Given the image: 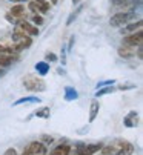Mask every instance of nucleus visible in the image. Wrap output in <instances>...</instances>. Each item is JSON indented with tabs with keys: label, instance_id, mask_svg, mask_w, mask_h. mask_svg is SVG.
<instances>
[{
	"label": "nucleus",
	"instance_id": "1",
	"mask_svg": "<svg viewBox=\"0 0 143 155\" xmlns=\"http://www.w3.org/2000/svg\"><path fill=\"white\" fill-rule=\"evenodd\" d=\"M23 86L31 92H45L46 91L45 80L39 75H34V74H28L23 77Z\"/></svg>",
	"mask_w": 143,
	"mask_h": 155
},
{
	"label": "nucleus",
	"instance_id": "2",
	"mask_svg": "<svg viewBox=\"0 0 143 155\" xmlns=\"http://www.w3.org/2000/svg\"><path fill=\"white\" fill-rule=\"evenodd\" d=\"M32 45V38L26 34H23L20 31H14L12 32V49L15 52H20L23 49H26Z\"/></svg>",
	"mask_w": 143,
	"mask_h": 155
},
{
	"label": "nucleus",
	"instance_id": "3",
	"mask_svg": "<svg viewBox=\"0 0 143 155\" xmlns=\"http://www.w3.org/2000/svg\"><path fill=\"white\" fill-rule=\"evenodd\" d=\"M15 60H17V52L12 49V46L0 45V68H8Z\"/></svg>",
	"mask_w": 143,
	"mask_h": 155
},
{
	"label": "nucleus",
	"instance_id": "4",
	"mask_svg": "<svg viewBox=\"0 0 143 155\" xmlns=\"http://www.w3.org/2000/svg\"><path fill=\"white\" fill-rule=\"evenodd\" d=\"M134 12H129V11H122V12H117L115 15L111 17L109 20V25L114 26V28H123L125 25H128L129 21L134 18Z\"/></svg>",
	"mask_w": 143,
	"mask_h": 155
},
{
	"label": "nucleus",
	"instance_id": "5",
	"mask_svg": "<svg viewBox=\"0 0 143 155\" xmlns=\"http://www.w3.org/2000/svg\"><path fill=\"white\" fill-rule=\"evenodd\" d=\"M141 41H143V31H137L132 34H128L123 37V45L125 46H134L138 48L141 46Z\"/></svg>",
	"mask_w": 143,
	"mask_h": 155
},
{
	"label": "nucleus",
	"instance_id": "6",
	"mask_svg": "<svg viewBox=\"0 0 143 155\" xmlns=\"http://www.w3.org/2000/svg\"><path fill=\"white\" fill-rule=\"evenodd\" d=\"M15 31H20V32L26 34V35H29V37H32V35H39V29H37V26H34L32 23H29L28 20H20L19 23L15 25Z\"/></svg>",
	"mask_w": 143,
	"mask_h": 155
},
{
	"label": "nucleus",
	"instance_id": "7",
	"mask_svg": "<svg viewBox=\"0 0 143 155\" xmlns=\"http://www.w3.org/2000/svg\"><path fill=\"white\" fill-rule=\"evenodd\" d=\"M28 149L31 152V155H46L48 153V149H46V144H43L42 141H32L28 144Z\"/></svg>",
	"mask_w": 143,
	"mask_h": 155
},
{
	"label": "nucleus",
	"instance_id": "8",
	"mask_svg": "<svg viewBox=\"0 0 143 155\" xmlns=\"http://www.w3.org/2000/svg\"><path fill=\"white\" fill-rule=\"evenodd\" d=\"M9 14L17 20V23H19L20 20H26V9H25V6H23V5H14L11 8Z\"/></svg>",
	"mask_w": 143,
	"mask_h": 155
},
{
	"label": "nucleus",
	"instance_id": "9",
	"mask_svg": "<svg viewBox=\"0 0 143 155\" xmlns=\"http://www.w3.org/2000/svg\"><path fill=\"white\" fill-rule=\"evenodd\" d=\"M141 26H143V21L141 20H137L134 23H128L125 25V29H122L120 32L128 35V34H132V32H137V31H141Z\"/></svg>",
	"mask_w": 143,
	"mask_h": 155
},
{
	"label": "nucleus",
	"instance_id": "10",
	"mask_svg": "<svg viewBox=\"0 0 143 155\" xmlns=\"http://www.w3.org/2000/svg\"><path fill=\"white\" fill-rule=\"evenodd\" d=\"M99 110H100V103L97 100H92L91 106H89V123H92L99 115Z\"/></svg>",
	"mask_w": 143,
	"mask_h": 155
},
{
	"label": "nucleus",
	"instance_id": "11",
	"mask_svg": "<svg viewBox=\"0 0 143 155\" xmlns=\"http://www.w3.org/2000/svg\"><path fill=\"white\" fill-rule=\"evenodd\" d=\"M118 55L123 57V58H131L135 55V48L134 46H125L122 45L120 48H118Z\"/></svg>",
	"mask_w": 143,
	"mask_h": 155
},
{
	"label": "nucleus",
	"instance_id": "12",
	"mask_svg": "<svg viewBox=\"0 0 143 155\" xmlns=\"http://www.w3.org/2000/svg\"><path fill=\"white\" fill-rule=\"evenodd\" d=\"M71 149H73V147H71L69 144H59V146H56L51 150L49 155H69Z\"/></svg>",
	"mask_w": 143,
	"mask_h": 155
},
{
	"label": "nucleus",
	"instance_id": "13",
	"mask_svg": "<svg viewBox=\"0 0 143 155\" xmlns=\"http://www.w3.org/2000/svg\"><path fill=\"white\" fill-rule=\"evenodd\" d=\"M36 71L39 75H46L49 72V63L48 61H37L36 63Z\"/></svg>",
	"mask_w": 143,
	"mask_h": 155
},
{
	"label": "nucleus",
	"instance_id": "14",
	"mask_svg": "<svg viewBox=\"0 0 143 155\" xmlns=\"http://www.w3.org/2000/svg\"><path fill=\"white\" fill-rule=\"evenodd\" d=\"M123 123H125V126L126 127H134L135 124H137V112H129L126 117H125V120H123Z\"/></svg>",
	"mask_w": 143,
	"mask_h": 155
},
{
	"label": "nucleus",
	"instance_id": "15",
	"mask_svg": "<svg viewBox=\"0 0 143 155\" xmlns=\"http://www.w3.org/2000/svg\"><path fill=\"white\" fill-rule=\"evenodd\" d=\"M79 97L77 91L74 89V87H71V86H66L65 87V100L66 101H71V100H76Z\"/></svg>",
	"mask_w": 143,
	"mask_h": 155
},
{
	"label": "nucleus",
	"instance_id": "16",
	"mask_svg": "<svg viewBox=\"0 0 143 155\" xmlns=\"http://www.w3.org/2000/svg\"><path fill=\"white\" fill-rule=\"evenodd\" d=\"M114 6H122V8H126V6H132L135 3V0H111Z\"/></svg>",
	"mask_w": 143,
	"mask_h": 155
},
{
	"label": "nucleus",
	"instance_id": "17",
	"mask_svg": "<svg viewBox=\"0 0 143 155\" xmlns=\"http://www.w3.org/2000/svg\"><path fill=\"white\" fill-rule=\"evenodd\" d=\"M37 118H49V115H51V110H49V107H42V109H39V110H36V114H34Z\"/></svg>",
	"mask_w": 143,
	"mask_h": 155
},
{
	"label": "nucleus",
	"instance_id": "18",
	"mask_svg": "<svg viewBox=\"0 0 143 155\" xmlns=\"http://www.w3.org/2000/svg\"><path fill=\"white\" fill-rule=\"evenodd\" d=\"M22 103H40V98H37V97H23V98H19L12 104L17 106V104H22Z\"/></svg>",
	"mask_w": 143,
	"mask_h": 155
},
{
	"label": "nucleus",
	"instance_id": "19",
	"mask_svg": "<svg viewBox=\"0 0 143 155\" xmlns=\"http://www.w3.org/2000/svg\"><path fill=\"white\" fill-rule=\"evenodd\" d=\"M114 91H115V87H112V86H109V87H103V89H100V91L95 92V97H102V95H106V94H112Z\"/></svg>",
	"mask_w": 143,
	"mask_h": 155
},
{
	"label": "nucleus",
	"instance_id": "20",
	"mask_svg": "<svg viewBox=\"0 0 143 155\" xmlns=\"http://www.w3.org/2000/svg\"><path fill=\"white\" fill-rule=\"evenodd\" d=\"M31 20L34 21L36 25H42V23H43V17H42V14H32Z\"/></svg>",
	"mask_w": 143,
	"mask_h": 155
},
{
	"label": "nucleus",
	"instance_id": "21",
	"mask_svg": "<svg viewBox=\"0 0 143 155\" xmlns=\"http://www.w3.org/2000/svg\"><path fill=\"white\" fill-rule=\"evenodd\" d=\"M80 11H82V6H79L76 12H73V14L69 15V18H68V21H66V23H68V25H71V23H73V20H76V17H77V14H79Z\"/></svg>",
	"mask_w": 143,
	"mask_h": 155
},
{
	"label": "nucleus",
	"instance_id": "22",
	"mask_svg": "<svg viewBox=\"0 0 143 155\" xmlns=\"http://www.w3.org/2000/svg\"><path fill=\"white\" fill-rule=\"evenodd\" d=\"M45 61H57V57L53 54V52H48L46 54V60Z\"/></svg>",
	"mask_w": 143,
	"mask_h": 155
},
{
	"label": "nucleus",
	"instance_id": "23",
	"mask_svg": "<svg viewBox=\"0 0 143 155\" xmlns=\"http://www.w3.org/2000/svg\"><path fill=\"white\" fill-rule=\"evenodd\" d=\"M42 138H43V144H51V143L54 141L53 137H48V135H43Z\"/></svg>",
	"mask_w": 143,
	"mask_h": 155
},
{
	"label": "nucleus",
	"instance_id": "24",
	"mask_svg": "<svg viewBox=\"0 0 143 155\" xmlns=\"http://www.w3.org/2000/svg\"><path fill=\"white\" fill-rule=\"evenodd\" d=\"M5 155H17V150H15L14 147H9V149H6Z\"/></svg>",
	"mask_w": 143,
	"mask_h": 155
},
{
	"label": "nucleus",
	"instance_id": "25",
	"mask_svg": "<svg viewBox=\"0 0 143 155\" xmlns=\"http://www.w3.org/2000/svg\"><path fill=\"white\" fill-rule=\"evenodd\" d=\"M131 87H134V84H122L118 89H122V91H125V89H131Z\"/></svg>",
	"mask_w": 143,
	"mask_h": 155
},
{
	"label": "nucleus",
	"instance_id": "26",
	"mask_svg": "<svg viewBox=\"0 0 143 155\" xmlns=\"http://www.w3.org/2000/svg\"><path fill=\"white\" fill-rule=\"evenodd\" d=\"M22 155H31V152H29V149H28V146L23 149V152H22Z\"/></svg>",
	"mask_w": 143,
	"mask_h": 155
},
{
	"label": "nucleus",
	"instance_id": "27",
	"mask_svg": "<svg viewBox=\"0 0 143 155\" xmlns=\"http://www.w3.org/2000/svg\"><path fill=\"white\" fill-rule=\"evenodd\" d=\"M34 2H37V3H49L48 0H34Z\"/></svg>",
	"mask_w": 143,
	"mask_h": 155
},
{
	"label": "nucleus",
	"instance_id": "28",
	"mask_svg": "<svg viewBox=\"0 0 143 155\" xmlns=\"http://www.w3.org/2000/svg\"><path fill=\"white\" fill-rule=\"evenodd\" d=\"M9 2H15V3H20V2H25V0H9Z\"/></svg>",
	"mask_w": 143,
	"mask_h": 155
},
{
	"label": "nucleus",
	"instance_id": "29",
	"mask_svg": "<svg viewBox=\"0 0 143 155\" xmlns=\"http://www.w3.org/2000/svg\"><path fill=\"white\" fill-rule=\"evenodd\" d=\"M3 74H5V69H3V68H0V77H2Z\"/></svg>",
	"mask_w": 143,
	"mask_h": 155
},
{
	"label": "nucleus",
	"instance_id": "30",
	"mask_svg": "<svg viewBox=\"0 0 143 155\" xmlns=\"http://www.w3.org/2000/svg\"><path fill=\"white\" fill-rule=\"evenodd\" d=\"M79 2H80V0H73V3H74V5H77Z\"/></svg>",
	"mask_w": 143,
	"mask_h": 155
},
{
	"label": "nucleus",
	"instance_id": "31",
	"mask_svg": "<svg viewBox=\"0 0 143 155\" xmlns=\"http://www.w3.org/2000/svg\"><path fill=\"white\" fill-rule=\"evenodd\" d=\"M57 3V0H51V5H56Z\"/></svg>",
	"mask_w": 143,
	"mask_h": 155
}]
</instances>
